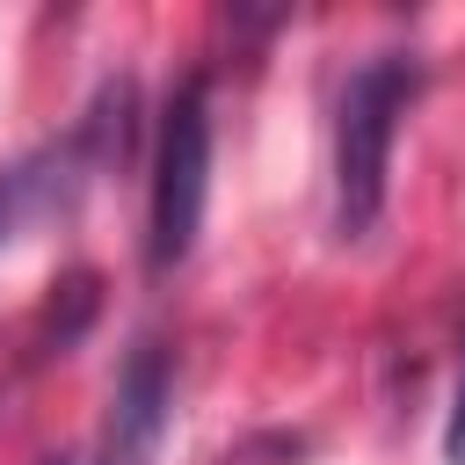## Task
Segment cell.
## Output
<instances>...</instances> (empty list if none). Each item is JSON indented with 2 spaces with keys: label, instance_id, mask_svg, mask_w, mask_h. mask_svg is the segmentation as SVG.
Masks as SVG:
<instances>
[{
  "label": "cell",
  "instance_id": "obj_3",
  "mask_svg": "<svg viewBox=\"0 0 465 465\" xmlns=\"http://www.w3.org/2000/svg\"><path fill=\"white\" fill-rule=\"evenodd\" d=\"M167 414H174V349L160 334H138L131 356L116 363L109 414H102V436H94V465H153Z\"/></svg>",
  "mask_w": 465,
  "mask_h": 465
},
{
  "label": "cell",
  "instance_id": "obj_6",
  "mask_svg": "<svg viewBox=\"0 0 465 465\" xmlns=\"http://www.w3.org/2000/svg\"><path fill=\"white\" fill-rule=\"evenodd\" d=\"M36 465H73V458H65V450H44V458H36Z\"/></svg>",
  "mask_w": 465,
  "mask_h": 465
},
{
  "label": "cell",
  "instance_id": "obj_2",
  "mask_svg": "<svg viewBox=\"0 0 465 465\" xmlns=\"http://www.w3.org/2000/svg\"><path fill=\"white\" fill-rule=\"evenodd\" d=\"M203 196H211V80L189 73L153 131V196H145V269L174 276L196 247L203 225Z\"/></svg>",
  "mask_w": 465,
  "mask_h": 465
},
{
  "label": "cell",
  "instance_id": "obj_5",
  "mask_svg": "<svg viewBox=\"0 0 465 465\" xmlns=\"http://www.w3.org/2000/svg\"><path fill=\"white\" fill-rule=\"evenodd\" d=\"M443 465H465V341H458V385H450V421H443Z\"/></svg>",
  "mask_w": 465,
  "mask_h": 465
},
{
  "label": "cell",
  "instance_id": "obj_4",
  "mask_svg": "<svg viewBox=\"0 0 465 465\" xmlns=\"http://www.w3.org/2000/svg\"><path fill=\"white\" fill-rule=\"evenodd\" d=\"M94 305H102V283H94V269H73V276L51 291V305H44V327H36V356H65V349L87 334Z\"/></svg>",
  "mask_w": 465,
  "mask_h": 465
},
{
  "label": "cell",
  "instance_id": "obj_1",
  "mask_svg": "<svg viewBox=\"0 0 465 465\" xmlns=\"http://www.w3.org/2000/svg\"><path fill=\"white\" fill-rule=\"evenodd\" d=\"M421 94V58L414 51H371L334 102V240H371L385 218V174H392V138L400 116Z\"/></svg>",
  "mask_w": 465,
  "mask_h": 465
}]
</instances>
